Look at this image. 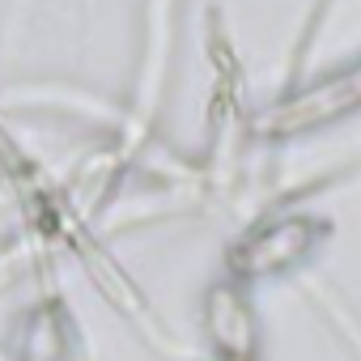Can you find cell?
Wrapping results in <instances>:
<instances>
[{
    "label": "cell",
    "mask_w": 361,
    "mask_h": 361,
    "mask_svg": "<svg viewBox=\"0 0 361 361\" xmlns=\"http://www.w3.org/2000/svg\"><path fill=\"white\" fill-rule=\"evenodd\" d=\"M327 234V226L319 221V217H285V221H276V226H268L259 238H251V247L243 251V264L259 276V272H285V268H293V264H302L314 247H319V238Z\"/></svg>",
    "instance_id": "1"
},
{
    "label": "cell",
    "mask_w": 361,
    "mask_h": 361,
    "mask_svg": "<svg viewBox=\"0 0 361 361\" xmlns=\"http://www.w3.org/2000/svg\"><path fill=\"white\" fill-rule=\"evenodd\" d=\"M353 106H361V64H357L353 73L336 77V81H323V85L306 90V94L289 98V106H285L281 115H268V119H272L281 132H302V128L327 123V119H336V115H344V111H353Z\"/></svg>",
    "instance_id": "2"
}]
</instances>
